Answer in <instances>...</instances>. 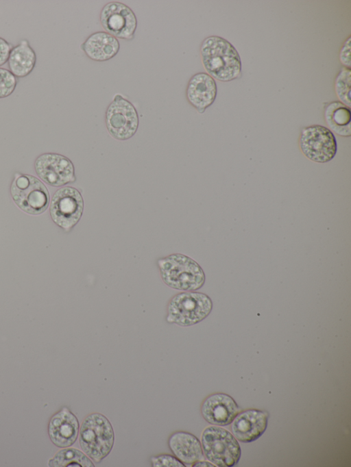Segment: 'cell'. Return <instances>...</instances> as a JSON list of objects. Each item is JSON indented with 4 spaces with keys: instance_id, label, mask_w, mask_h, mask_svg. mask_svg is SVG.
I'll return each mask as SVG.
<instances>
[{
    "instance_id": "1",
    "label": "cell",
    "mask_w": 351,
    "mask_h": 467,
    "mask_svg": "<svg viewBox=\"0 0 351 467\" xmlns=\"http://www.w3.org/2000/svg\"><path fill=\"white\" fill-rule=\"evenodd\" d=\"M201 60L206 73L214 79L227 82L241 73V60L238 51L227 40L210 36L200 45Z\"/></svg>"
},
{
    "instance_id": "2",
    "label": "cell",
    "mask_w": 351,
    "mask_h": 467,
    "mask_svg": "<svg viewBox=\"0 0 351 467\" xmlns=\"http://www.w3.org/2000/svg\"><path fill=\"white\" fill-rule=\"evenodd\" d=\"M78 438L82 451L95 463L101 462L110 454L114 443V429L110 420L98 412L84 418Z\"/></svg>"
},
{
    "instance_id": "3",
    "label": "cell",
    "mask_w": 351,
    "mask_h": 467,
    "mask_svg": "<svg viewBox=\"0 0 351 467\" xmlns=\"http://www.w3.org/2000/svg\"><path fill=\"white\" fill-rule=\"evenodd\" d=\"M158 266L164 283L173 289L186 292L196 290L205 282L201 266L185 255L173 253L160 258Z\"/></svg>"
},
{
    "instance_id": "4",
    "label": "cell",
    "mask_w": 351,
    "mask_h": 467,
    "mask_svg": "<svg viewBox=\"0 0 351 467\" xmlns=\"http://www.w3.org/2000/svg\"><path fill=\"white\" fill-rule=\"evenodd\" d=\"M201 444L206 457L215 466L232 467L239 461L240 445L235 437L227 429L210 426L202 432Z\"/></svg>"
},
{
    "instance_id": "5",
    "label": "cell",
    "mask_w": 351,
    "mask_h": 467,
    "mask_svg": "<svg viewBox=\"0 0 351 467\" xmlns=\"http://www.w3.org/2000/svg\"><path fill=\"white\" fill-rule=\"evenodd\" d=\"M212 307L211 299L204 293L180 292L170 300L166 320L182 327L191 326L206 318Z\"/></svg>"
},
{
    "instance_id": "6",
    "label": "cell",
    "mask_w": 351,
    "mask_h": 467,
    "mask_svg": "<svg viewBox=\"0 0 351 467\" xmlns=\"http://www.w3.org/2000/svg\"><path fill=\"white\" fill-rule=\"evenodd\" d=\"M14 203L32 215L43 213L49 205V193L45 185L36 177L16 173L10 186Z\"/></svg>"
},
{
    "instance_id": "7",
    "label": "cell",
    "mask_w": 351,
    "mask_h": 467,
    "mask_svg": "<svg viewBox=\"0 0 351 467\" xmlns=\"http://www.w3.org/2000/svg\"><path fill=\"white\" fill-rule=\"evenodd\" d=\"M105 123L109 134L117 140H127L136 132L138 114L134 105L120 94H116L105 113Z\"/></svg>"
},
{
    "instance_id": "8",
    "label": "cell",
    "mask_w": 351,
    "mask_h": 467,
    "mask_svg": "<svg viewBox=\"0 0 351 467\" xmlns=\"http://www.w3.org/2000/svg\"><path fill=\"white\" fill-rule=\"evenodd\" d=\"M299 147L305 157L317 163L330 162L335 157L337 151L334 134L328 128L319 125L302 129Z\"/></svg>"
},
{
    "instance_id": "9",
    "label": "cell",
    "mask_w": 351,
    "mask_h": 467,
    "mask_svg": "<svg viewBox=\"0 0 351 467\" xmlns=\"http://www.w3.org/2000/svg\"><path fill=\"white\" fill-rule=\"evenodd\" d=\"M83 210V197L78 190L71 186L56 190L50 202L49 212L53 221L66 231L79 222Z\"/></svg>"
},
{
    "instance_id": "10",
    "label": "cell",
    "mask_w": 351,
    "mask_h": 467,
    "mask_svg": "<svg viewBox=\"0 0 351 467\" xmlns=\"http://www.w3.org/2000/svg\"><path fill=\"white\" fill-rule=\"evenodd\" d=\"M99 21L106 32L117 39L132 40L137 28L134 11L119 1H110L101 8Z\"/></svg>"
},
{
    "instance_id": "11",
    "label": "cell",
    "mask_w": 351,
    "mask_h": 467,
    "mask_svg": "<svg viewBox=\"0 0 351 467\" xmlns=\"http://www.w3.org/2000/svg\"><path fill=\"white\" fill-rule=\"evenodd\" d=\"M34 168L39 178L51 186L60 187L76 180L73 164L59 153L40 155L35 160Z\"/></svg>"
},
{
    "instance_id": "12",
    "label": "cell",
    "mask_w": 351,
    "mask_h": 467,
    "mask_svg": "<svg viewBox=\"0 0 351 467\" xmlns=\"http://www.w3.org/2000/svg\"><path fill=\"white\" fill-rule=\"evenodd\" d=\"M80 423L67 407H62L50 418L47 433L51 442L58 448L72 446L78 438Z\"/></svg>"
},
{
    "instance_id": "13",
    "label": "cell",
    "mask_w": 351,
    "mask_h": 467,
    "mask_svg": "<svg viewBox=\"0 0 351 467\" xmlns=\"http://www.w3.org/2000/svg\"><path fill=\"white\" fill-rule=\"evenodd\" d=\"M240 412L234 399L225 393H215L207 396L201 406L204 419L213 425L227 426Z\"/></svg>"
},
{
    "instance_id": "14",
    "label": "cell",
    "mask_w": 351,
    "mask_h": 467,
    "mask_svg": "<svg viewBox=\"0 0 351 467\" xmlns=\"http://www.w3.org/2000/svg\"><path fill=\"white\" fill-rule=\"evenodd\" d=\"M268 414L258 409L239 412L231 422V431L241 442H252L260 438L267 427Z\"/></svg>"
},
{
    "instance_id": "15",
    "label": "cell",
    "mask_w": 351,
    "mask_h": 467,
    "mask_svg": "<svg viewBox=\"0 0 351 467\" xmlns=\"http://www.w3.org/2000/svg\"><path fill=\"white\" fill-rule=\"evenodd\" d=\"M217 91L215 80L208 73L199 72L189 79L186 88V98L189 103L202 114L214 103Z\"/></svg>"
},
{
    "instance_id": "16",
    "label": "cell",
    "mask_w": 351,
    "mask_h": 467,
    "mask_svg": "<svg viewBox=\"0 0 351 467\" xmlns=\"http://www.w3.org/2000/svg\"><path fill=\"white\" fill-rule=\"evenodd\" d=\"M167 443L173 455L185 466H192L204 459L201 442L189 432L175 431L169 436Z\"/></svg>"
},
{
    "instance_id": "17",
    "label": "cell",
    "mask_w": 351,
    "mask_h": 467,
    "mask_svg": "<svg viewBox=\"0 0 351 467\" xmlns=\"http://www.w3.org/2000/svg\"><path fill=\"white\" fill-rule=\"evenodd\" d=\"M81 50L90 60L106 62L113 58L120 49L117 38L106 32L99 31L89 35L81 44Z\"/></svg>"
},
{
    "instance_id": "18",
    "label": "cell",
    "mask_w": 351,
    "mask_h": 467,
    "mask_svg": "<svg viewBox=\"0 0 351 467\" xmlns=\"http://www.w3.org/2000/svg\"><path fill=\"white\" fill-rule=\"evenodd\" d=\"M36 54L27 40L23 39L10 51L8 70L17 78L28 76L36 64Z\"/></svg>"
},
{
    "instance_id": "19",
    "label": "cell",
    "mask_w": 351,
    "mask_h": 467,
    "mask_svg": "<svg viewBox=\"0 0 351 467\" xmlns=\"http://www.w3.org/2000/svg\"><path fill=\"white\" fill-rule=\"evenodd\" d=\"M324 118L328 129L343 137L351 136V111L340 101L328 103L324 110Z\"/></svg>"
},
{
    "instance_id": "20",
    "label": "cell",
    "mask_w": 351,
    "mask_h": 467,
    "mask_svg": "<svg viewBox=\"0 0 351 467\" xmlns=\"http://www.w3.org/2000/svg\"><path fill=\"white\" fill-rule=\"evenodd\" d=\"M48 466L50 467H95L93 462L83 451L75 448H70V446L58 451L49 460Z\"/></svg>"
},
{
    "instance_id": "21",
    "label": "cell",
    "mask_w": 351,
    "mask_h": 467,
    "mask_svg": "<svg viewBox=\"0 0 351 467\" xmlns=\"http://www.w3.org/2000/svg\"><path fill=\"white\" fill-rule=\"evenodd\" d=\"M350 86L351 70L349 68L343 67L336 77L335 88L340 102L348 108L351 106Z\"/></svg>"
},
{
    "instance_id": "22",
    "label": "cell",
    "mask_w": 351,
    "mask_h": 467,
    "mask_svg": "<svg viewBox=\"0 0 351 467\" xmlns=\"http://www.w3.org/2000/svg\"><path fill=\"white\" fill-rule=\"evenodd\" d=\"M18 83L16 77L8 69L0 67V99L10 96Z\"/></svg>"
},
{
    "instance_id": "23",
    "label": "cell",
    "mask_w": 351,
    "mask_h": 467,
    "mask_svg": "<svg viewBox=\"0 0 351 467\" xmlns=\"http://www.w3.org/2000/svg\"><path fill=\"white\" fill-rule=\"evenodd\" d=\"M153 467H184L185 465L173 455L160 454L150 459Z\"/></svg>"
},
{
    "instance_id": "24",
    "label": "cell",
    "mask_w": 351,
    "mask_h": 467,
    "mask_svg": "<svg viewBox=\"0 0 351 467\" xmlns=\"http://www.w3.org/2000/svg\"><path fill=\"white\" fill-rule=\"evenodd\" d=\"M350 42L351 38L349 36L348 39L344 42L340 53H339V60L344 67L350 68L351 60H350Z\"/></svg>"
},
{
    "instance_id": "25",
    "label": "cell",
    "mask_w": 351,
    "mask_h": 467,
    "mask_svg": "<svg viewBox=\"0 0 351 467\" xmlns=\"http://www.w3.org/2000/svg\"><path fill=\"white\" fill-rule=\"evenodd\" d=\"M13 46L5 38L0 37V67L7 63Z\"/></svg>"
},
{
    "instance_id": "26",
    "label": "cell",
    "mask_w": 351,
    "mask_h": 467,
    "mask_svg": "<svg viewBox=\"0 0 351 467\" xmlns=\"http://www.w3.org/2000/svg\"><path fill=\"white\" fill-rule=\"evenodd\" d=\"M191 466H215V465L202 459L197 461Z\"/></svg>"
}]
</instances>
